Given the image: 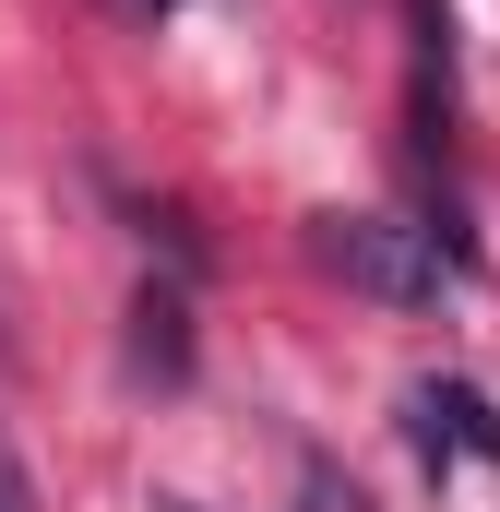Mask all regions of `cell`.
Returning a JSON list of instances; mask_svg holds the SVG:
<instances>
[{"instance_id":"cell-4","label":"cell","mask_w":500,"mask_h":512,"mask_svg":"<svg viewBox=\"0 0 500 512\" xmlns=\"http://www.w3.org/2000/svg\"><path fill=\"white\" fill-rule=\"evenodd\" d=\"M0 512H36V477H24V453L0 441Z\"/></svg>"},{"instance_id":"cell-3","label":"cell","mask_w":500,"mask_h":512,"mask_svg":"<svg viewBox=\"0 0 500 512\" xmlns=\"http://www.w3.org/2000/svg\"><path fill=\"white\" fill-rule=\"evenodd\" d=\"M131 370L143 382H191V298L179 286H143L131 298Z\"/></svg>"},{"instance_id":"cell-5","label":"cell","mask_w":500,"mask_h":512,"mask_svg":"<svg viewBox=\"0 0 500 512\" xmlns=\"http://www.w3.org/2000/svg\"><path fill=\"white\" fill-rule=\"evenodd\" d=\"M155 512H215V501H191V489H167V501H155Z\"/></svg>"},{"instance_id":"cell-7","label":"cell","mask_w":500,"mask_h":512,"mask_svg":"<svg viewBox=\"0 0 500 512\" xmlns=\"http://www.w3.org/2000/svg\"><path fill=\"white\" fill-rule=\"evenodd\" d=\"M131 12H179V0H131Z\"/></svg>"},{"instance_id":"cell-1","label":"cell","mask_w":500,"mask_h":512,"mask_svg":"<svg viewBox=\"0 0 500 512\" xmlns=\"http://www.w3.org/2000/svg\"><path fill=\"white\" fill-rule=\"evenodd\" d=\"M310 251L334 262L358 298H381V310H429V298L453 286L441 227H393V215H322V227H310Z\"/></svg>"},{"instance_id":"cell-6","label":"cell","mask_w":500,"mask_h":512,"mask_svg":"<svg viewBox=\"0 0 500 512\" xmlns=\"http://www.w3.org/2000/svg\"><path fill=\"white\" fill-rule=\"evenodd\" d=\"M298 512H334V489H322V477H310V501H298Z\"/></svg>"},{"instance_id":"cell-2","label":"cell","mask_w":500,"mask_h":512,"mask_svg":"<svg viewBox=\"0 0 500 512\" xmlns=\"http://www.w3.org/2000/svg\"><path fill=\"white\" fill-rule=\"evenodd\" d=\"M405 441H417L429 477H453L465 453H489V465H500V405H489L477 382H417V393H405Z\"/></svg>"}]
</instances>
